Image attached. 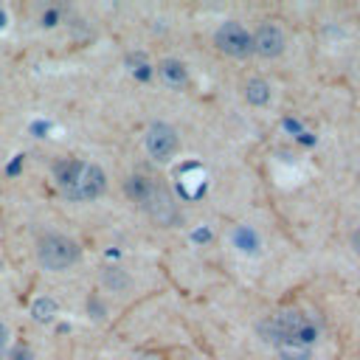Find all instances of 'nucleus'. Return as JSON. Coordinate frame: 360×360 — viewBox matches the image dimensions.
I'll return each instance as SVG.
<instances>
[{"mask_svg": "<svg viewBox=\"0 0 360 360\" xmlns=\"http://www.w3.org/2000/svg\"><path fill=\"white\" fill-rule=\"evenodd\" d=\"M214 45H217V51H222V53H228V56H236V59L253 53V48H250V34H248V28H245L242 22H236V20H228V22H222V25L214 31Z\"/></svg>", "mask_w": 360, "mask_h": 360, "instance_id": "nucleus-5", "label": "nucleus"}, {"mask_svg": "<svg viewBox=\"0 0 360 360\" xmlns=\"http://www.w3.org/2000/svg\"><path fill=\"white\" fill-rule=\"evenodd\" d=\"M233 242H236V248H239L242 253H256V248H259V236H256V231L248 228V225H239V228L233 231Z\"/></svg>", "mask_w": 360, "mask_h": 360, "instance_id": "nucleus-13", "label": "nucleus"}, {"mask_svg": "<svg viewBox=\"0 0 360 360\" xmlns=\"http://www.w3.org/2000/svg\"><path fill=\"white\" fill-rule=\"evenodd\" d=\"M124 191H127V197L141 208V211H146L158 225H174L177 219H180V211H177V205H174V200H172V194H169V188L160 183V180H155V177H149V174H129L127 180H124Z\"/></svg>", "mask_w": 360, "mask_h": 360, "instance_id": "nucleus-2", "label": "nucleus"}, {"mask_svg": "<svg viewBox=\"0 0 360 360\" xmlns=\"http://www.w3.org/2000/svg\"><path fill=\"white\" fill-rule=\"evenodd\" d=\"M0 270H3V259H0Z\"/></svg>", "mask_w": 360, "mask_h": 360, "instance_id": "nucleus-19", "label": "nucleus"}, {"mask_svg": "<svg viewBox=\"0 0 360 360\" xmlns=\"http://www.w3.org/2000/svg\"><path fill=\"white\" fill-rule=\"evenodd\" d=\"M242 90H245V101L253 104V107H264V104H270V98H273V90H270V84H267L262 76L248 79Z\"/></svg>", "mask_w": 360, "mask_h": 360, "instance_id": "nucleus-9", "label": "nucleus"}, {"mask_svg": "<svg viewBox=\"0 0 360 360\" xmlns=\"http://www.w3.org/2000/svg\"><path fill=\"white\" fill-rule=\"evenodd\" d=\"M56 312H59V304L53 298H48V295H39V298L31 301V318L37 323H51L56 318Z\"/></svg>", "mask_w": 360, "mask_h": 360, "instance_id": "nucleus-10", "label": "nucleus"}, {"mask_svg": "<svg viewBox=\"0 0 360 360\" xmlns=\"http://www.w3.org/2000/svg\"><path fill=\"white\" fill-rule=\"evenodd\" d=\"M62 20V11L56 8V6H48L45 11H42V17H39V22H42V28H53L56 22Z\"/></svg>", "mask_w": 360, "mask_h": 360, "instance_id": "nucleus-14", "label": "nucleus"}, {"mask_svg": "<svg viewBox=\"0 0 360 360\" xmlns=\"http://www.w3.org/2000/svg\"><path fill=\"white\" fill-rule=\"evenodd\" d=\"M143 146L146 152L155 158V160H172L180 149V135L172 124H163V121H155L149 129H146V138H143Z\"/></svg>", "mask_w": 360, "mask_h": 360, "instance_id": "nucleus-6", "label": "nucleus"}, {"mask_svg": "<svg viewBox=\"0 0 360 360\" xmlns=\"http://www.w3.org/2000/svg\"><path fill=\"white\" fill-rule=\"evenodd\" d=\"M158 76H160L163 84H169L174 90H180V87L188 84V68L180 59H160L158 62Z\"/></svg>", "mask_w": 360, "mask_h": 360, "instance_id": "nucleus-8", "label": "nucleus"}, {"mask_svg": "<svg viewBox=\"0 0 360 360\" xmlns=\"http://www.w3.org/2000/svg\"><path fill=\"white\" fill-rule=\"evenodd\" d=\"M6 20H8V17H6V11H3V6H0V28L6 25Z\"/></svg>", "mask_w": 360, "mask_h": 360, "instance_id": "nucleus-18", "label": "nucleus"}, {"mask_svg": "<svg viewBox=\"0 0 360 360\" xmlns=\"http://www.w3.org/2000/svg\"><path fill=\"white\" fill-rule=\"evenodd\" d=\"M56 188L70 202H93L107 191V174L101 166L79 158H59L51 166Z\"/></svg>", "mask_w": 360, "mask_h": 360, "instance_id": "nucleus-1", "label": "nucleus"}, {"mask_svg": "<svg viewBox=\"0 0 360 360\" xmlns=\"http://www.w3.org/2000/svg\"><path fill=\"white\" fill-rule=\"evenodd\" d=\"M259 335H262V340L270 343V346H278V343H284V340H295V343L312 346L315 338H318V329H315V323H312L304 312L284 309V312L267 315V318L259 323Z\"/></svg>", "mask_w": 360, "mask_h": 360, "instance_id": "nucleus-3", "label": "nucleus"}, {"mask_svg": "<svg viewBox=\"0 0 360 360\" xmlns=\"http://www.w3.org/2000/svg\"><path fill=\"white\" fill-rule=\"evenodd\" d=\"M287 39H284V31L276 25V22H262L253 34H250V48L253 53H259L262 59H276L281 56Z\"/></svg>", "mask_w": 360, "mask_h": 360, "instance_id": "nucleus-7", "label": "nucleus"}, {"mask_svg": "<svg viewBox=\"0 0 360 360\" xmlns=\"http://www.w3.org/2000/svg\"><path fill=\"white\" fill-rule=\"evenodd\" d=\"M101 284H104L110 292H124V290H129L132 278H129L127 270H121V267H104V270H101Z\"/></svg>", "mask_w": 360, "mask_h": 360, "instance_id": "nucleus-11", "label": "nucleus"}, {"mask_svg": "<svg viewBox=\"0 0 360 360\" xmlns=\"http://www.w3.org/2000/svg\"><path fill=\"white\" fill-rule=\"evenodd\" d=\"M8 360H34V352L28 346H14L8 352Z\"/></svg>", "mask_w": 360, "mask_h": 360, "instance_id": "nucleus-15", "label": "nucleus"}, {"mask_svg": "<svg viewBox=\"0 0 360 360\" xmlns=\"http://www.w3.org/2000/svg\"><path fill=\"white\" fill-rule=\"evenodd\" d=\"M276 352H278L281 360H309L312 357V346H304V343H295V340L278 343Z\"/></svg>", "mask_w": 360, "mask_h": 360, "instance_id": "nucleus-12", "label": "nucleus"}, {"mask_svg": "<svg viewBox=\"0 0 360 360\" xmlns=\"http://www.w3.org/2000/svg\"><path fill=\"white\" fill-rule=\"evenodd\" d=\"M352 248H354V250L360 253V228H357V231L352 233Z\"/></svg>", "mask_w": 360, "mask_h": 360, "instance_id": "nucleus-17", "label": "nucleus"}, {"mask_svg": "<svg viewBox=\"0 0 360 360\" xmlns=\"http://www.w3.org/2000/svg\"><path fill=\"white\" fill-rule=\"evenodd\" d=\"M34 253H37V262L39 267L51 270V273H62V270H70L79 259H82V248L76 239H70L68 233H56V231H48L37 239L34 245Z\"/></svg>", "mask_w": 360, "mask_h": 360, "instance_id": "nucleus-4", "label": "nucleus"}, {"mask_svg": "<svg viewBox=\"0 0 360 360\" xmlns=\"http://www.w3.org/2000/svg\"><path fill=\"white\" fill-rule=\"evenodd\" d=\"M8 346V329H6V323L0 321V352Z\"/></svg>", "mask_w": 360, "mask_h": 360, "instance_id": "nucleus-16", "label": "nucleus"}]
</instances>
